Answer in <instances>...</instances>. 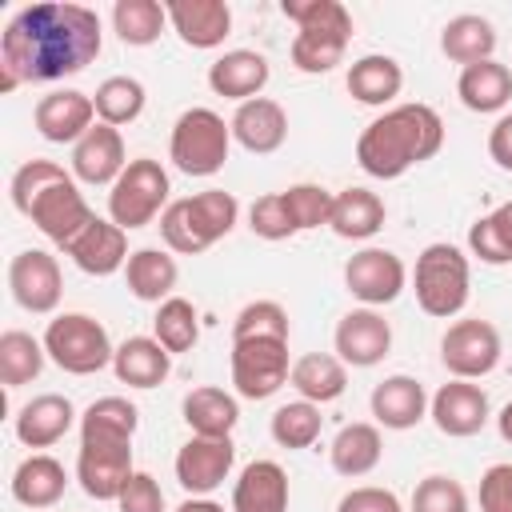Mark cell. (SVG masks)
I'll return each instance as SVG.
<instances>
[{
    "instance_id": "1",
    "label": "cell",
    "mask_w": 512,
    "mask_h": 512,
    "mask_svg": "<svg viewBox=\"0 0 512 512\" xmlns=\"http://www.w3.org/2000/svg\"><path fill=\"white\" fill-rule=\"evenodd\" d=\"M100 56V16L84 4H28L0 32V92L48 84Z\"/></svg>"
},
{
    "instance_id": "2",
    "label": "cell",
    "mask_w": 512,
    "mask_h": 512,
    "mask_svg": "<svg viewBox=\"0 0 512 512\" xmlns=\"http://www.w3.org/2000/svg\"><path fill=\"white\" fill-rule=\"evenodd\" d=\"M140 412L124 396H100L80 416V452H76V480L92 500H120L124 484L132 480V436Z\"/></svg>"
},
{
    "instance_id": "3",
    "label": "cell",
    "mask_w": 512,
    "mask_h": 512,
    "mask_svg": "<svg viewBox=\"0 0 512 512\" xmlns=\"http://www.w3.org/2000/svg\"><path fill=\"white\" fill-rule=\"evenodd\" d=\"M444 144V120L428 104H396L376 116L356 140V164L376 180H400L408 168L432 160Z\"/></svg>"
},
{
    "instance_id": "4",
    "label": "cell",
    "mask_w": 512,
    "mask_h": 512,
    "mask_svg": "<svg viewBox=\"0 0 512 512\" xmlns=\"http://www.w3.org/2000/svg\"><path fill=\"white\" fill-rule=\"evenodd\" d=\"M240 220V204L232 192L224 188H204L196 196L172 200L160 216V236L168 244V252L180 256H200L208 252L216 240H224Z\"/></svg>"
},
{
    "instance_id": "5",
    "label": "cell",
    "mask_w": 512,
    "mask_h": 512,
    "mask_svg": "<svg viewBox=\"0 0 512 512\" xmlns=\"http://www.w3.org/2000/svg\"><path fill=\"white\" fill-rule=\"evenodd\" d=\"M468 288H472V268L456 244L436 240L416 256L412 292H416V304L424 316H436V320L460 316L468 304Z\"/></svg>"
},
{
    "instance_id": "6",
    "label": "cell",
    "mask_w": 512,
    "mask_h": 512,
    "mask_svg": "<svg viewBox=\"0 0 512 512\" xmlns=\"http://www.w3.org/2000/svg\"><path fill=\"white\" fill-rule=\"evenodd\" d=\"M232 152V124L212 108H188L176 116L168 136V160L184 176H216Z\"/></svg>"
},
{
    "instance_id": "7",
    "label": "cell",
    "mask_w": 512,
    "mask_h": 512,
    "mask_svg": "<svg viewBox=\"0 0 512 512\" xmlns=\"http://www.w3.org/2000/svg\"><path fill=\"white\" fill-rule=\"evenodd\" d=\"M44 352L48 360L68 376H92L104 372L116 356L108 328L88 312H60L44 328Z\"/></svg>"
},
{
    "instance_id": "8",
    "label": "cell",
    "mask_w": 512,
    "mask_h": 512,
    "mask_svg": "<svg viewBox=\"0 0 512 512\" xmlns=\"http://www.w3.org/2000/svg\"><path fill=\"white\" fill-rule=\"evenodd\" d=\"M168 192H172V184H168L164 164L152 156H136L120 172V180L108 188V220L120 224L124 232L144 228L156 216H164Z\"/></svg>"
},
{
    "instance_id": "9",
    "label": "cell",
    "mask_w": 512,
    "mask_h": 512,
    "mask_svg": "<svg viewBox=\"0 0 512 512\" xmlns=\"http://www.w3.org/2000/svg\"><path fill=\"white\" fill-rule=\"evenodd\" d=\"M24 216H28L60 252L96 220V212L88 208V200H84V192H80V184H76L72 172H60L56 180H48V184L40 188V196L24 208Z\"/></svg>"
},
{
    "instance_id": "10",
    "label": "cell",
    "mask_w": 512,
    "mask_h": 512,
    "mask_svg": "<svg viewBox=\"0 0 512 512\" xmlns=\"http://www.w3.org/2000/svg\"><path fill=\"white\" fill-rule=\"evenodd\" d=\"M228 372H232V388L244 400H268L276 396L288 376V340H232V356H228Z\"/></svg>"
},
{
    "instance_id": "11",
    "label": "cell",
    "mask_w": 512,
    "mask_h": 512,
    "mask_svg": "<svg viewBox=\"0 0 512 512\" xmlns=\"http://www.w3.org/2000/svg\"><path fill=\"white\" fill-rule=\"evenodd\" d=\"M440 360L452 372V380H480L500 364V332L496 324L468 316L448 324V332L440 336Z\"/></svg>"
},
{
    "instance_id": "12",
    "label": "cell",
    "mask_w": 512,
    "mask_h": 512,
    "mask_svg": "<svg viewBox=\"0 0 512 512\" xmlns=\"http://www.w3.org/2000/svg\"><path fill=\"white\" fill-rule=\"evenodd\" d=\"M408 284V268L396 252L388 248H360L356 256H348L344 264V288L364 304V308H380L392 304Z\"/></svg>"
},
{
    "instance_id": "13",
    "label": "cell",
    "mask_w": 512,
    "mask_h": 512,
    "mask_svg": "<svg viewBox=\"0 0 512 512\" xmlns=\"http://www.w3.org/2000/svg\"><path fill=\"white\" fill-rule=\"evenodd\" d=\"M8 288H12V300H16L24 312H32V316L56 312L60 292H64L56 256L44 252V248H24V252H16L12 264H8Z\"/></svg>"
},
{
    "instance_id": "14",
    "label": "cell",
    "mask_w": 512,
    "mask_h": 512,
    "mask_svg": "<svg viewBox=\"0 0 512 512\" xmlns=\"http://www.w3.org/2000/svg\"><path fill=\"white\" fill-rule=\"evenodd\" d=\"M232 464H236L232 436H192L188 444H180L172 468H176V480H180L184 492L208 496L228 480Z\"/></svg>"
},
{
    "instance_id": "15",
    "label": "cell",
    "mask_w": 512,
    "mask_h": 512,
    "mask_svg": "<svg viewBox=\"0 0 512 512\" xmlns=\"http://www.w3.org/2000/svg\"><path fill=\"white\" fill-rule=\"evenodd\" d=\"M332 348L348 368H372L392 352V328L376 308H352L340 316Z\"/></svg>"
},
{
    "instance_id": "16",
    "label": "cell",
    "mask_w": 512,
    "mask_h": 512,
    "mask_svg": "<svg viewBox=\"0 0 512 512\" xmlns=\"http://www.w3.org/2000/svg\"><path fill=\"white\" fill-rule=\"evenodd\" d=\"M428 416H432V424H436L444 436H452V440L476 436V432L488 424V416H492L488 392H484L480 384H472V380H448V384H440L436 396L428 400Z\"/></svg>"
},
{
    "instance_id": "17",
    "label": "cell",
    "mask_w": 512,
    "mask_h": 512,
    "mask_svg": "<svg viewBox=\"0 0 512 512\" xmlns=\"http://www.w3.org/2000/svg\"><path fill=\"white\" fill-rule=\"evenodd\" d=\"M124 168H128L124 136H120V128H112V124H100V120H96V124L72 144V176H76V184H92V188L108 184V188H112Z\"/></svg>"
},
{
    "instance_id": "18",
    "label": "cell",
    "mask_w": 512,
    "mask_h": 512,
    "mask_svg": "<svg viewBox=\"0 0 512 512\" xmlns=\"http://www.w3.org/2000/svg\"><path fill=\"white\" fill-rule=\"evenodd\" d=\"M32 124H36V132L48 144H76L96 124V104H92L88 92L56 88V92H48V96L36 100Z\"/></svg>"
},
{
    "instance_id": "19",
    "label": "cell",
    "mask_w": 512,
    "mask_h": 512,
    "mask_svg": "<svg viewBox=\"0 0 512 512\" xmlns=\"http://www.w3.org/2000/svg\"><path fill=\"white\" fill-rule=\"evenodd\" d=\"M64 256L84 272V276H112V272H120L124 264H128V232L120 228V224H112V220H104V216H96L68 248H64Z\"/></svg>"
},
{
    "instance_id": "20",
    "label": "cell",
    "mask_w": 512,
    "mask_h": 512,
    "mask_svg": "<svg viewBox=\"0 0 512 512\" xmlns=\"http://www.w3.org/2000/svg\"><path fill=\"white\" fill-rule=\"evenodd\" d=\"M368 408H372V416H376L380 428L408 432V428H416V424L428 416V392H424V384H420L416 376L396 372V376H384V380L372 388Z\"/></svg>"
},
{
    "instance_id": "21",
    "label": "cell",
    "mask_w": 512,
    "mask_h": 512,
    "mask_svg": "<svg viewBox=\"0 0 512 512\" xmlns=\"http://www.w3.org/2000/svg\"><path fill=\"white\" fill-rule=\"evenodd\" d=\"M228 124H232V140L252 156H268L288 140V112L268 96L236 104Z\"/></svg>"
},
{
    "instance_id": "22",
    "label": "cell",
    "mask_w": 512,
    "mask_h": 512,
    "mask_svg": "<svg viewBox=\"0 0 512 512\" xmlns=\"http://www.w3.org/2000/svg\"><path fill=\"white\" fill-rule=\"evenodd\" d=\"M268 76H272V68H268V56H264V52L232 48V52H224V56L212 60V68H208V88H212L216 96H224V100L244 104V100H256V96L264 92Z\"/></svg>"
},
{
    "instance_id": "23",
    "label": "cell",
    "mask_w": 512,
    "mask_h": 512,
    "mask_svg": "<svg viewBox=\"0 0 512 512\" xmlns=\"http://www.w3.org/2000/svg\"><path fill=\"white\" fill-rule=\"evenodd\" d=\"M164 8L168 24L188 48H220L232 32V8L224 0H172Z\"/></svg>"
},
{
    "instance_id": "24",
    "label": "cell",
    "mask_w": 512,
    "mask_h": 512,
    "mask_svg": "<svg viewBox=\"0 0 512 512\" xmlns=\"http://www.w3.org/2000/svg\"><path fill=\"white\" fill-rule=\"evenodd\" d=\"M72 424H76L72 400L60 396V392H44V396H32L16 412V440L24 448H52L56 440L68 436Z\"/></svg>"
},
{
    "instance_id": "25",
    "label": "cell",
    "mask_w": 512,
    "mask_h": 512,
    "mask_svg": "<svg viewBox=\"0 0 512 512\" xmlns=\"http://www.w3.org/2000/svg\"><path fill=\"white\" fill-rule=\"evenodd\" d=\"M232 512H288V472L276 460H252L236 476Z\"/></svg>"
},
{
    "instance_id": "26",
    "label": "cell",
    "mask_w": 512,
    "mask_h": 512,
    "mask_svg": "<svg viewBox=\"0 0 512 512\" xmlns=\"http://www.w3.org/2000/svg\"><path fill=\"white\" fill-rule=\"evenodd\" d=\"M112 372L128 388H156L172 372V352L156 336H128L112 356Z\"/></svg>"
},
{
    "instance_id": "27",
    "label": "cell",
    "mask_w": 512,
    "mask_h": 512,
    "mask_svg": "<svg viewBox=\"0 0 512 512\" xmlns=\"http://www.w3.org/2000/svg\"><path fill=\"white\" fill-rule=\"evenodd\" d=\"M344 84H348L352 100H360L368 108H384V104H392L400 96L404 68L392 56H384V52H368V56H360V60L348 64Z\"/></svg>"
},
{
    "instance_id": "28",
    "label": "cell",
    "mask_w": 512,
    "mask_h": 512,
    "mask_svg": "<svg viewBox=\"0 0 512 512\" xmlns=\"http://www.w3.org/2000/svg\"><path fill=\"white\" fill-rule=\"evenodd\" d=\"M64 488H68V472H64V464H60L56 456H48V452L24 456V460L16 464V472H12V496H16V504H24V508H52V504L64 496Z\"/></svg>"
},
{
    "instance_id": "29",
    "label": "cell",
    "mask_w": 512,
    "mask_h": 512,
    "mask_svg": "<svg viewBox=\"0 0 512 512\" xmlns=\"http://www.w3.org/2000/svg\"><path fill=\"white\" fill-rule=\"evenodd\" d=\"M456 96L468 112H500L508 100H512V68L500 64V60H480V64H468L460 68V80H456Z\"/></svg>"
},
{
    "instance_id": "30",
    "label": "cell",
    "mask_w": 512,
    "mask_h": 512,
    "mask_svg": "<svg viewBox=\"0 0 512 512\" xmlns=\"http://www.w3.org/2000/svg\"><path fill=\"white\" fill-rule=\"evenodd\" d=\"M124 280H128V292L144 304H164L180 280V264L172 252L164 248H136L124 264Z\"/></svg>"
},
{
    "instance_id": "31",
    "label": "cell",
    "mask_w": 512,
    "mask_h": 512,
    "mask_svg": "<svg viewBox=\"0 0 512 512\" xmlns=\"http://www.w3.org/2000/svg\"><path fill=\"white\" fill-rule=\"evenodd\" d=\"M384 456V436L376 424L368 420H352L336 432L332 448H328V460H332V472L356 480V476H368Z\"/></svg>"
},
{
    "instance_id": "32",
    "label": "cell",
    "mask_w": 512,
    "mask_h": 512,
    "mask_svg": "<svg viewBox=\"0 0 512 512\" xmlns=\"http://www.w3.org/2000/svg\"><path fill=\"white\" fill-rule=\"evenodd\" d=\"M288 384L300 392V400H312V404H332L344 396L348 388V364L332 352H308L292 364V376Z\"/></svg>"
},
{
    "instance_id": "33",
    "label": "cell",
    "mask_w": 512,
    "mask_h": 512,
    "mask_svg": "<svg viewBox=\"0 0 512 512\" xmlns=\"http://www.w3.org/2000/svg\"><path fill=\"white\" fill-rule=\"evenodd\" d=\"M328 228L340 240H372L384 228V200L368 188H344L332 200Z\"/></svg>"
},
{
    "instance_id": "34",
    "label": "cell",
    "mask_w": 512,
    "mask_h": 512,
    "mask_svg": "<svg viewBox=\"0 0 512 512\" xmlns=\"http://www.w3.org/2000/svg\"><path fill=\"white\" fill-rule=\"evenodd\" d=\"M184 412V424L192 428V436H232V428L240 424V404L232 392L224 388H192L180 404Z\"/></svg>"
},
{
    "instance_id": "35",
    "label": "cell",
    "mask_w": 512,
    "mask_h": 512,
    "mask_svg": "<svg viewBox=\"0 0 512 512\" xmlns=\"http://www.w3.org/2000/svg\"><path fill=\"white\" fill-rule=\"evenodd\" d=\"M440 52L452 60V64H480V60H492L496 52V28L492 20L476 16V12H460L452 16L444 28H440Z\"/></svg>"
},
{
    "instance_id": "36",
    "label": "cell",
    "mask_w": 512,
    "mask_h": 512,
    "mask_svg": "<svg viewBox=\"0 0 512 512\" xmlns=\"http://www.w3.org/2000/svg\"><path fill=\"white\" fill-rule=\"evenodd\" d=\"M44 340H36L32 332H20V328H8L0 336V380L4 388H20V384H32L40 372H44Z\"/></svg>"
},
{
    "instance_id": "37",
    "label": "cell",
    "mask_w": 512,
    "mask_h": 512,
    "mask_svg": "<svg viewBox=\"0 0 512 512\" xmlns=\"http://www.w3.org/2000/svg\"><path fill=\"white\" fill-rule=\"evenodd\" d=\"M164 24H168V8L156 0H116L112 4V28L128 48L156 44Z\"/></svg>"
},
{
    "instance_id": "38",
    "label": "cell",
    "mask_w": 512,
    "mask_h": 512,
    "mask_svg": "<svg viewBox=\"0 0 512 512\" xmlns=\"http://www.w3.org/2000/svg\"><path fill=\"white\" fill-rule=\"evenodd\" d=\"M144 84L136 76H108L96 92H92V104H96V120L100 124H112V128H124L132 120H140L144 112Z\"/></svg>"
},
{
    "instance_id": "39",
    "label": "cell",
    "mask_w": 512,
    "mask_h": 512,
    "mask_svg": "<svg viewBox=\"0 0 512 512\" xmlns=\"http://www.w3.org/2000/svg\"><path fill=\"white\" fill-rule=\"evenodd\" d=\"M468 252L480 264H512V200H504L468 228Z\"/></svg>"
},
{
    "instance_id": "40",
    "label": "cell",
    "mask_w": 512,
    "mask_h": 512,
    "mask_svg": "<svg viewBox=\"0 0 512 512\" xmlns=\"http://www.w3.org/2000/svg\"><path fill=\"white\" fill-rule=\"evenodd\" d=\"M152 336H156L172 356L196 348V340H200V316H196L192 300H184V296H168L164 304H156Z\"/></svg>"
},
{
    "instance_id": "41",
    "label": "cell",
    "mask_w": 512,
    "mask_h": 512,
    "mask_svg": "<svg viewBox=\"0 0 512 512\" xmlns=\"http://www.w3.org/2000/svg\"><path fill=\"white\" fill-rule=\"evenodd\" d=\"M320 424H324L320 404H312V400H288V404H280L272 412L268 432H272V440L280 448H312L320 440Z\"/></svg>"
},
{
    "instance_id": "42",
    "label": "cell",
    "mask_w": 512,
    "mask_h": 512,
    "mask_svg": "<svg viewBox=\"0 0 512 512\" xmlns=\"http://www.w3.org/2000/svg\"><path fill=\"white\" fill-rule=\"evenodd\" d=\"M348 40H352V36H344V32H296L288 56H292V64H296L300 72L324 76V72H332V68L344 60Z\"/></svg>"
},
{
    "instance_id": "43",
    "label": "cell",
    "mask_w": 512,
    "mask_h": 512,
    "mask_svg": "<svg viewBox=\"0 0 512 512\" xmlns=\"http://www.w3.org/2000/svg\"><path fill=\"white\" fill-rule=\"evenodd\" d=\"M280 12L296 24V32H344V36H352V16L340 0H284Z\"/></svg>"
},
{
    "instance_id": "44",
    "label": "cell",
    "mask_w": 512,
    "mask_h": 512,
    "mask_svg": "<svg viewBox=\"0 0 512 512\" xmlns=\"http://www.w3.org/2000/svg\"><path fill=\"white\" fill-rule=\"evenodd\" d=\"M288 340V312L276 300H252L232 320V340Z\"/></svg>"
},
{
    "instance_id": "45",
    "label": "cell",
    "mask_w": 512,
    "mask_h": 512,
    "mask_svg": "<svg viewBox=\"0 0 512 512\" xmlns=\"http://www.w3.org/2000/svg\"><path fill=\"white\" fill-rule=\"evenodd\" d=\"M284 204H288V216L296 224V232H308V228H324L328 216H332V200L336 192H328L324 184H292L280 192Z\"/></svg>"
},
{
    "instance_id": "46",
    "label": "cell",
    "mask_w": 512,
    "mask_h": 512,
    "mask_svg": "<svg viewBox=\"0 0 512 512\" xmlns=\"http://www.w3.org/2000/svg\"><path fill=\"white\" fill-rule=\"evenodd\" d=\"M408 512H468V492H464V484L456 476L432 472V476H424L416 484Z\"/></svg>"
},
{
    "instance_id": "47",
    "label": "cell",
    "mask_w": 512,
    "mask_h": 512,
    "mask_svg": "<svg viewBox=\"0 0 512 512\" xmlns=\"http://www.w3.org/2000/svg\"><path fill=\"white\" fill-rule=\"evenodd\" d=\"M248 228H252V236L272 240V244H276V240L296 236V224H292L288 204H284V196H280V192H268V196L252 200V208H248Z\"/></svg>"
},
{
    "instance_id": "48",
    "label": "cell",
    "mask_w": 512,
    "mask_h": 512,
    "mask_svg": "<svg viewBox=\"0 0 512 512\" xmlns=\"http://www.w3.org/2000/svg\"><path fill=\"white\" fill-rule=\"evenodd\" d=\"M120 512H164V492L156 484V476L148 472H132V480L124 484L120 500H116Z\"/></svg>"
},
{
    "instance_id": "49",
    "label": "cell",
    "mask_w": 512,
    "mask_h": 512,
    "mask_svg": "<svg viewBox=\"0 0 512 512\" xmlns=\"http://www.w3.org/2000/svg\"><path fill=\"white\" fill-rule=\"evenodd\" d=\"M336 512H404L400 496L392 488H376V484H364V488H352L340 496Z\"/></svg>"
},
{
    "instance_id": "50",
    "label": "cell",
    "mask_w": 512,
    "mask_h": 512,
    "mask_svg": "<svg viewBox=\"0 0 512 512\" xmlns=\"http://www.w3.org/2000/svg\"><path fill=\"white\" fill-rule=\"evenodd\" d=\"M480 512H512V464H492L480 476Z\"/></svg>"
},
{
    "instance_id": "51",
    "label": "cell",
    "mask_w": 512,
    "mask_h": 512,
    "mask_svg": "<svg viewBox=\"0 0 512 512\" xmlns=\"http://www.w3.org/2000/svg\"><path fill=\"white\" fill-rule=\"evenodd\" d=\"M488 156H492L504 172H512V112H504V116L488 128Z\"/></svg>"
},
{
    "instance_id": "52",
    "label": "cell",
    "mask_w": 512,
    "mask_h": 512,
    "mask_svg": "<svg viewBox=\"0 0 512 512\" xmlns=\"http://www.w3.org/2000/svg\"><path fill=\"white\" fill-rule=\"evenodd\" d=\"M176 512H224V504H216V500H208V496H188Z\"/></svg>"
},
{
    "instance_id": "53",
    "label": "cell",
    "mask_w": 512,
    "mask_h": 512,
    "mask_svg": "<svg viewBox=\"0 0 512 512\" xmlns=\"http://www.w3.org/2000/svg\"><path fill=\"white\" fill-rule=\"evenodd\" d=\"M496 428H500V436L512 444V400L500 408V416H496Z\"/></svg>"
}]
</instances>
